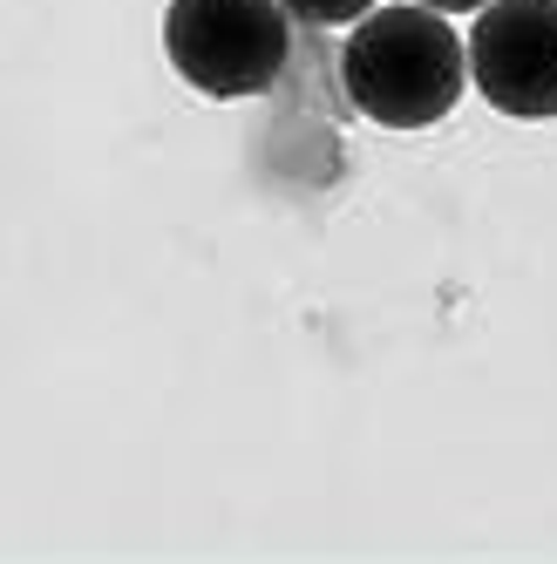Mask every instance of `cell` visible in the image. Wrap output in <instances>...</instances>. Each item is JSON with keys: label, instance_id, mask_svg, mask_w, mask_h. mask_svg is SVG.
<instances>
[{"label": "cell", "instance_id": "obj_5", "mask_svg": "<svg viewBox=\"0 0 557 564\" xmlns=\"http://www.w3.org/2000/svg\"><path fill=\"white\" fill-rule=\"evenodd\" d=\"M428 8H443V14H469V8H490V0H428Z\"/></svg>", "mask_w": 557, "mask_h": 564}, {"label": "cell", "instance_id": "obj_2", "mask_svg": "<svg viewBox=\"0 0 557 564\" xmlns=\"http://www.w3.org/2000/svg\"><path fill=\"white\" fill-rule=\"evenodd\" d=\"M164 55L197 96L245 102L286 75L293 14H286V0H171Z\"/></svg>", "mask_w": 557, "mask_h": 564}, {"label": "cell", "instance_id": "obj_4", "mask_svg": "<svg viewBox=\"0 0 557 564\" xmlns=\"http://www.w3.org/2000/svg\"><path fill=\"white\" fill-rule=\"evenodd\" d=\"M374 8H381V0H286V14L306 21V28H353Z\"/></svg>", "mask_w": 557, "mask_h": 564}, {"label": "cell", "instance_id": "obj_3", "mask_svg": "<svg viewBox=\"0 0 557 564\" xmlns=\"http://www.w3.org/2000/svg\"><path fill=\"white\" fill-rule=\"evenodd\" d=\"M469 83L496 116H557V0H490L469 21Z\"/></svg>", "mask_w": 557, "mask_h": 564}, {"label": "cell", "instance_id": "obj_1", "mask_svg": "<svg viewBox=\"0 0 557 564\" xmlns=\"http://www.w3.org/2000/svg\"><path fill=\"white\" fill-rule=\"evenodd\" d=\"M340 89L381 130H435L469 89V42L428 0L374 8L347 28Z\"/></svg>", "mask_w": 557, "mask_h": 564}]
</instances>
